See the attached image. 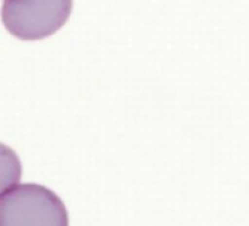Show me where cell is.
Segmentation results:
<instances>
[{"mask_svg": "<svg viewBox=\"0 0 249 226\" xmlns=\"http://www.w3.org/2000/svg\"><path fill=\"white\" fill-rule=\"evenodd\" d=\"M71 6L69 0H5L1 5L2 23L18 38L41 39L66 23Z\"/></svg>", "mask_w": 249, "mask_h": 226, "instance_id": "cell-2", "label": "cell"}, {"mask_svg": "<svg viewBox=\"0 0 249 226\" xmlns=\"http://www.w3.org/2000/svg\"><path fill=\"white\" fill-rule=\"evenodd\" d=\"M0 226H69L63 201L39 184H16L1 192Z\"/></svg>", "mask_w": 249, "mask_h": 226, "instance_id": "cell-1", "label": "cell"}]
</instances>
